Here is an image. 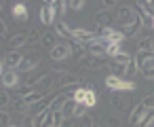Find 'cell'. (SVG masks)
I'll use <instances>...</instances> for the list:
<instances>
[{"label":"cell","instance_id":"cell-1","mask_svg":"<svg viewBox=\"0 0 154 127\" xmlns=\"http://www.w3.org/2000/svg\"><path fill=\"white\" fill-rule=\"evenodd\" d=\"M72 40L74 43H78V45H93V43H97L99 38H97V34L95 32H91V30H82V28H72Z\"/></svg>","mask_w":154,"mask_h":127},{"label":"cell","instance_id":"cell-2","mask_svg":"<svg viewBox=\"0 0 154 127\" xmlns=\"http://www.w3.org/2000/svg\"><path fill=\"white\" fill-rule=\"evenodd\" d=\"M70 55H74V53H72V45L63 40V43H57V45L51 49V55H49V57H51L53 62H63V59H68Z\"/></svg>","mask_w":154,"mask_h":127},{"label":"cell","instance_id":"cell-3","mask_svg":"<svg viewBox=\"0 0 154 127\" xmlns=\"http://www.w3.org/2000/svg\"><path fill=\"white\" fill-rule=\"evenodd\" d=\"M137 17H139L137 11H135L133 7H129V5H122V7H118V11H116V19H118L120 26H129V24L135 21Z\"/></svg>","mask_w":154,"mask_h":127},{"label":"cell","instance_id":"cell-4","mask_svg":"<svg viewBox=\"0 0 154 127\" xmlns=\"http://www.w3.org/2000/svg\"><path fill=\"white\" fill-rule=\"evenodd\" d=\"M11 15H13V21L17 24H26L30 19V11H28V5L26 2H15L11 7Z\"/></svg>","mask_w":154,"mask_h":127},{"label":"cell","instance_id":"cell-5","mask_svg":"<svg viewBox=\"0 0 154 127\" xmlns=\"http://www.w3.org/2000/svg\"><path fill=\"white\" fill-rule=\"evenodd\" d=\"M23 53H19V51H9L5 57H2V64H5V68L7 70H19V66H21V62H23Z\"/></svg>","mask_w":154,"mask_h":127},{"label":"cell","instance_id":"cell-6","mask_svg":"<svg viewBox=\"0 0 154 127\" xmlns=\"http://www.w3.org/2000/svg\"><path fill=\"white\" fill-rule=\"evenodd\" d=\"M78 85H80V81H78L74 74H70V72L57 74V89H63V91H68V89H72V87H78Z\"/></svg>","mask_w":154,"mask_h":127},{"label":"cell","instance_id":"cell-7","mask_svg":"<svg viewBox=\"0 0 154 127\" xmlns=\"http://www.w3.org/2000/svg\"><path fill=\"white\" fill-rule=\"evenodd\" d=\"M23 45H28V32H17V34H13V36L7 40L9 51H19Z\"/></svg>","mask_w":154,"mask_h":127},{"label":"cell","instance_id":"cell-8","mask_svg":"<svg viewBox=\"0 0 154 127\" xmlns=\"http://www.w3.org/2000/svg\"><path fill=\"white\" fill-rule=\"evenodd\" d=\"M40 21H42L45 26H49V24L55 26V7H53V2H42V9H40Z\"/></svg>","mask_w":154,"mask_h":127},{"label":"cell","instance_id":"cell-9","mask_svg":"<svg viewBox=\"0 0 154 127\" xmlns=\"http://www.w3.org/2000/svg\"><path fill=\"white\" fill-rule=\"evenodd\" d=\"M38 64H40V55H38V53H28V55L23 57L21 66H19V72H28V74H30V70H34Z\"/></svg>","mask_w":154,"mask_h":127},{"label":"cell","instance_id":"cell-10","mask_svg":"<svg viewBox=\"0 0 154 127\" xmlns=\"http://www.w3.org/2000/svg\"><path fill=\"white\" fill-rule=\"evenodd\" d=\"M148 112H150V110H146V108L141 106V102H139V104L129 112V123H131V125H141V121L148 116Z\"/></svg>","mask_w":154,"mask_h":127},{"label":"cell","instance_id":"cell-11","mask_svg":"<svg viewBox=\"0 0 154 127\" xmlns=\"http://www.w3.org/2000/svg\"><path fill=\"white\" fill-rule=\"evenodd\" d=\"M114 19V13L110 9H101L95 13V21H97V28H110V21Z\"/></svg>","mask_w":154,"mask_h":127},{"label":"cell","instance_id":"cell-12","mask_svg":"<svg viewBox=\"0 0 154 127\" xmlns=\"http://www.w3.org/2000/svg\"><path fill=\"white\" fill-rule=\"evenodd\" d=\"M141 28H143V21H141V17H137V19L131 21L129 26H120V32H122L125 38H127V36H137V34L141 32Z\"/></svg>","mask_w":154,"mask_h":127},{"label":"cell","instance_id":"cell-13","mask_svg":"<svg viewBox=\"0 0 154 127\" xmlns=\"http://www.w3.org/2000/svg\"><path fill=\"white\" fill-rule=\"evenodd\" d=\"M19 85V72L17 70H7L2 72V87L5 89H13Z\"/></svg>","mask_w":154,"mask_h":127},{"label":"cell","instance_id":"cell-14","mask_svg":"<svg viewBox=\"0 0 154 127\" xmlns=\"http://www.w3.org/2000/svg\"><path fill=\"white\" fill-rule=\"evenodd\" d=\"M80 64H82L87 70H97V68H101V70H103V68L108 66V64H106V59H99V57H93V55H89V57H87V59H82Z\"/></svg>","mask_w":154,"mask_h":127},{"label":"cell","instance_id":"cell-15","mask_svg":"<svg viewBox=\"0 0 154 127\" xmlns=\"http://www.w3.org/2000/svg\"><path fill=\"white\" fill-rule=\"evenodd\" d=\"M53 81H55V76L53 74H42V78L34 85V91H38V93H42V91H47V89H51V85H53Z\"/></svg>","mask_w":154,"mask_h":127},{"label":"cell","instance_id":"cell-16","mask_svg":"<svg viewBox=\"0 0 154 127\" xmlns=\"http://www.w3.org/2000/svg\"><path fill=\"white\" fill-rule=\"evenodd\" d=\"M70 97H68V91H63V93H59V95H55V100H53V104H51V112H59V110H63V106H66V102H68Z\"/></svg>","mask_w":154,"mask_h":127},{"label":"cell","instance_id":"cell-17","mask_svg":"<svg viewBox=\"0 0 154 127\" xmlns=\"http://www.w3.org/2000/svg\"><path fill=\"white\" fill-rule=\"evenodd\" d=\"M87 51H89L93 57H99V59H103V57L108 55V53H106V47H103L99 40H97V43H93V45H89V47H87Z\"/></svg>","mask_w":154,"mask_h":127},{"label":"cell","instance_id":"cell-18","mask_svg":"<svg viewBox=\"0 0 154 127\" xmlns=\"http://www.w3.org/2000/svg\"><path fill=\"white\" fill-rule=\"evenodd\" d=\"M122 81H125V78H120V76H116V74H108V76H106V87H108L110 91H118L120 85H122Z\"/></svg>","mask_w":154,"mask_h":127},{"label":"cell","instance_id":"cell-19","mask_svg":"<svg viewBox=\"0 0 154 127\" xmlns=\"http://www.w3.org/2000/svg\"><path fill=\"white\" fill-rule=\"evenodd\" d=\"M110 106L116 110V114H120V112L127 110V100H122V97H118V95H112V97H110Z\"/></svg>","mask_w":154,"mask_h":127},{"label":"cell","instance_id":"cell-20","mask_svg":"<svg viewBox=\"0 0 154 127\" xmlns=\"http://www.w3.org/2000/svg\"><path fill=\"white\" fill-rule=\"evenodd\" d=\"M13 110H15V112H19V114H23V116H26V114H28V112H30V106H28V104H26V100H21V97H17V100H15V102H13Z\"/></svg>","mask_w":154,"mask_h":127},{"label":"cell","instance_id":"cell-21","mask_svg":"<svg viewBox=\"0 0 154 127\" xmlns=\"http://www.w3.org/2000/svg\"><path fill=\"white\" fill-rule=\"evenodd\" d=\"M55 32H57L59 36H63V38H72V28H68V26L61 24V21H55Z\"/></svg>","mask_w":154,"mask_h":127},{"label":"cell","instance_id":"cell-22","mask_svg":"<svg viewBox=\"0 0 154 127\" xmlns=\"http://www.w3.org/2000/svg\"><path fill=\"white\" fill-rule=\"evenodd\" d=\"M40 40H42V34H40V30L32 28V30L28 32V45H38Z\"/></svg>","mask_w":154,"mask_h":127},{"label":"cell","instance_id":"cell-23","mask_svg":"<svg viewBox=\"0 0 154 127\" xmlns=\"http://www.w3.org/2000/svg\"><path fill=\"white\" fill-rule=\"evenodd\" d=\"M40 45L42 47H47V49H53L57 43H55V34H51V32H47V34H42V40H40Z\"/></svg>","mask_w":154,"mask_h":127},{"label":"cell","instance_id":"cell-24","mask_svg":"<svg viewBox=\"0 0 154 127\" xmlns=\"http://www.w3.org/2000/svg\"><path fill=\"white\" fill-rule=\"evenodd\" d=\"M137 51H154V40L148 36V38H141L139 45H137Z\"/></svg>","mask_w":154,"mask_h":127},{"label":"cell","instance_id":"cell-25","mask_svg":"<svg viewBox=\"0 0 154 127\" xmlns=\"http://www.w3.org/2000/svg\"><path fill=\"white\" fill-rule=\"evenodd\" d=\"M112 70H114V74L116 76H127V64H118V62H112V66H110Z\"/></svg>","mask_w":154,"mask_h":127},{"label":"cell","instance_id":"cell-26","mask_svg":"<svg viewBox=\"0 0 154 127\" xmlns=\"http://www.w3.org/2000/svg\"><path fill=\"white\" fill-rule=\"evenodd\" d=\"M106 125H108V127H122L120 114H108V116H106Z\"/></svg>","mask_w":154,"mask_h":127},{"label":"cell","instance_id":"cell-27","mask_svg":"<svg viewBox=\"0 0 154 127\" xmlns=\"http://www.w3.org/2000/svg\"><path fill=\"white\" fill-rule=\"evenodd\" d=\"M85 97H87V89H82V87H78V89L72 93V100H74L76 104H85Z\"/></svg>","mask_w":154,"mask_h":127},{"label":"cell","instance_id":"cell-28","mask_svg":"<svg viewBox=\"0 0 154 127\" xmlns=\"http://www.w3.org/2000/svg\"><path fill=\"white\" fill-rule=\"evenodd\" d=\"M53 7H55V13L66 15V13H68V9H70V2H61V0H55Z\"/></svg>","mask_w":154,"mask_h":127},{"label":"cell","instance_id":"cell-29","mask_svg":"<svg viewBox=\"0 0 154 127\" xmlns=\"http://www.w3.org/2000/svg\"><path fill=\"white\" fill-rule=\"evenodd\" d=\"M97 104V93L95 91H87V97H85V106L87 108H93Z\"/></svg>","mask_w":154,"mask_h":127},{"label":"cell","instance_id":"cell-30","mask_svg":"<svg viewBox=\"0 0 154 127\" xmlns=\"http://www.w3.org/2000/svg\"><path fill=\"white\" fill-rule=\"evenodd\" d=\"M66 123V114L59 110V112H53V127H63Z\"/></svg>","mask_w":154,"mask_h":127},{"label":"cell","instance_id":"cell-31","mask_svg":"<svg viewBox=\"0 0 154 127\" xmlns=\"http://www.w3.org/2000/svg\"><path fill=\"white\" fill-rule=\"evenodd\" d=\"M141 106H143L146 110H154V93H148V95H143V100H141Z\"/></svg>","mask_w":154,"mask_h":127},{"label":"cell","instance_id":"cell-32","mask_svg":"<svg viewBox=\"0 0 154 127\" xmlns=\"http://www.w3.org/2000/svg\"><path fill=\"white\" fill-rule=\"evenodd\" d=\"M120 51H122L120 45H110V47H106V53H108V57H112V59H116Z\"/></svg>","mask_w":154,"mask_h":127},{"label":"cell","instance_id":"cell-33","mask_svg":"<svg viewBox=\"0 0 154 127\" xmlns=\"http://www.w3.org/2000/svg\"><path fill=\"white\" fill-rule=\"evenodd\" d=\"M139 72V66H137V62H135V57L131 59V64H127V76L131 78V76H135Z\"/></svg>","mask_w":154,"mask_h":127},{"label":"cell","instance_id":"cell-34","mask_svg":"<svg viewBox=\"0 0 154 127\" xmlns=\"http://www.w3.org/2000/svg\"><path fill=\"white\" fill-rule=\"evenodd\" d=\"M0 106H2V110H7V106H11V95L7 89H2V95H0Z\"/></svg>","mask_w":154,"mask_h":127},{"label":"cell","instance_id":"cell-35","mask_svg":"<svg viewBox=\"0 0 154 127\" xmlns=\"http://www.w3.org/2000/svg\"><path fill=\"white\" fill-rule=\"evenodd\" d=\"M131 59H133V57H131V53L120 51V53H118V57H116L114 62H118V64H131Z\"/></svg>","mask_w":154,"mask_h":127},{"label":"cell","instance_id":"cell-36","mask_svg":"<svg viewBox=\"0 0 154 127\" xmlns=\"http://www.w3.org/2000/svg\"><path fill=\"white\" fill-rule=\"evenodd\" d=\"M40 78H42V76H40L38 72H34V74H28V76H26V85H28V87H34V85L40 81Z\"/></svg>","mask_w":154,"mask_h":127},{"label":"cell","instance_id":"cell-37","mask_svg":"<svg viewBox=\"0 0 154 127\" xmlns=\"http://www.w3.org/2000/svg\"><path fill=\"white\" fill-rule=\"evenodd\" d=\"M135 89H137V85H135L133 81H122V85H120V89H118V91H127V93L131 91V93H133Z\"/></svg>","mask_w":154,"mask_h":127},{"label":"cell","instance_id":"cell-38","mask_svg":"<svg viewBox=\"0 0 154 127\" xmlns=\"http://www.w3.org/2000/svg\"><path fill=\"white\" fill-rule=\"evenodd\" d=\"M85 0H70V9H74V11H82L85 9Z\"/></svg>","mask_w":154,"mask_h":127},{"label":"cell","instance_id":"cell-39","mask_svg":"<svg viewBox=\"0 0 154 127\" xmlns=\"http://www.w3.org/2000/svg\"><path fill=\"white\" fill-rule=\"evenodd\" d=\"M80 87H82V89H87V91H97L95 83H91V81H87V78H80Z\"/></svg>","mask_w":154,"mask_h":127},{"label":"cell","instance_id":"cell-40","mask_svg":"<svg viewBox=\"0 0 154 127\" xmlns=\"http://www.w3.org/2000/svg\"><path fill=\"white\" fill-rule=\"evenodd\" d=\"M74 116H76V119L87 116V106H85V104H78V106H76V110H74Z\"/></svg>","mask_w":154,"mask_h":127},{"label":"cell","instance_id":"cell-41","mask_svg":"<svg viewBox=\"0 0 154 127\" xmlns=\"http://www.w3.org/2000/svg\"><path fill=\"white\" fill-rule=\"evenodd\" d=\"M0 123H2V127H9V125H11V114H9L7 110L0 112Z\"/></svg>","mask_w":154,"mask_h":127},{"label":"cell","instance_id":"cell-42","mask_svg":"<svg viewBox=\"0 0 154 127\" xmlns=\"http://www.w3.org/2000/svg\"><path fill=\"white\" fill-rule=\"evenodd\" d=\"M78 127H95V125H93V119H91V116H82Z\"/></svg>","mask_w":154,"mask_h":127},{"label":"cell","instance_id":"cell-43","mask_svg":"<svg viewBox=\"0 0 154 127\" xmlns=\"http://www.w3.org/2000/svg\"><path fill=\"white\" fill-rule=\"evenodd\" d=\"M23 123H26L23 127H36V119H32V116H28V114L23 116Z\"/></svg>","mask_w":154,"mask_h":127},{"label":"cell","instance_id":"cell-44","mask_svg":"<svg viewBox=\"0 0 154 127\" xmlns=\"http://www.w3.org/2000/svg\"><path fill=\"white\" fill-rule=\"evenodd\" d=\"M7 32H9V28H7V21L2 19V21H0V36L5 38V36H7Z\"/></svg>","mask_w":154,"mask_h":127},{"label":"cell","instance_id":"cell-45","mask_svg":"<svg viewBox=\"0 0 154 127\" xmlns=\"http://www.w3.org/2000/svg\"><path fill=\"white\" fill-rule=\"evenodd\" d=\"M114 5H118L116 0H103V2H101V7H103V9H112Z\"/></svg>","mask_w":154,"mask_h":127},{"label":"cell","instance_id":"cell-46","mask_svg":"<svg viewBox=\"0 0 154 127\" xmlns=\"http://www.w3.org/2000/svg\"><path fill=\"white\" fill-rule=\"evenodd\" d=\"M143 78H146V81H154V70H150V72H143Z\"/></svg>","mask_w":154,"mask_h":127},{"label":"cell","instance_id":"cell-47","mask_svg":"<svg viewBox=\"0 0 154 127\" xmlns=\"http://www.w3.org/2000/svg\"><path fill=\"white\" fill-rule=\"evenodd\" d=\"M63 127H74V125H72V123H70V121L66 119V123H63Z\"/></svg>","mask_w":154,"mask_h":127},{"label":"cell","instance_id":"cell-48","mask_svg":"<svg viewBox=\"0 0 154 127\" xmlns=\"http://www.w3.org/2000/svg\"><path fill=\"white\" fill-rule=\"evenodd\" d=\"M150 127H154V116H152V123H150Z\"/></svg>","mask_w":154,"mask_h":127},{"label":"cell","instance_id":"cell-49","mask_svg":"<svg viewBox=\"0 0 154 127\" xmlns=\"http://www.w3.org/2000/svg\"><path fill=\"white\" fill-rule=\"evenodd\" d=\"M9 127H17V125H9Z\"/></svg>","mask_w":154,"mask_h":127},{"label":"cell","instance_id":"cell-50","mask_svg":"<svg viewBox=\"0 0 154 127\" xmlns=\"http://www.w3.org/2000/svg\"><path fill=\"white\" fill-rule=\"evenodd\" d=\"M152 28H154V19H152Z\"/></svg>","mask_w":154,"mask_h":127},{"label":"cell","instance_id":"cell-51","mask_svg":"<svg viewBox=\"0 0 154 127\" xmlns=\"http://www.w3.org/2000/svg\"><path fill=\"white\" fill-rule=\"evenodd\" d=\"M95 127H99V125H95Z\"/></svg>","mask_w":154,"mask_h":127},{"label":"cell","instance_id":"cell-52","mask_svg":"<svg viewBox=\"0 0 154 127\" xmlns=\"http://www.w3.org/2000/svg\"><path fill=\"white\" fill-rule=\"evenodd\" d=\"M51 127H53V125H51Z\"/></svg>","mask_w":154,"mask_h":127}]
</instances>
